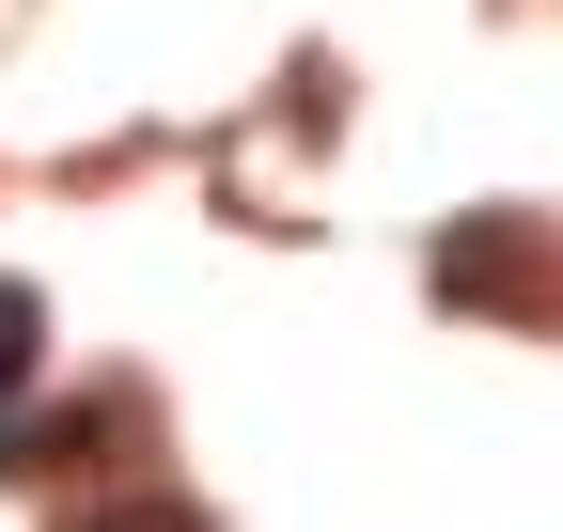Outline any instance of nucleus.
<instances>
[{"label": "nucleus", "instance_id": "nucleus-1", "mask_svg": "<svg viewBox=\"0 0 563 532\" xmlns=\"http://www.w3.org/2000/svg\"><path fill=\"white\" fill-rule=\"evenodd\" d=\"M32 361H47V298H32V282H0V408L32 391Z\"/></svg>", "mask_w": 563, "mask_h": 532}, {"label": "nucleus", "instance_id": "nucleus-2", "mask_svg": "<svg viewBox=\"0 0 563 532\" xmlns=\"http://www.w3.org/2000/svg\"><path fill=\"white\" fill-rule=\"evenodd\" d=\"M63 532H203L188 501H95V517H63Z\"/></svg>", "mask_w": 563, "mask_h": 532}]
</instances>
